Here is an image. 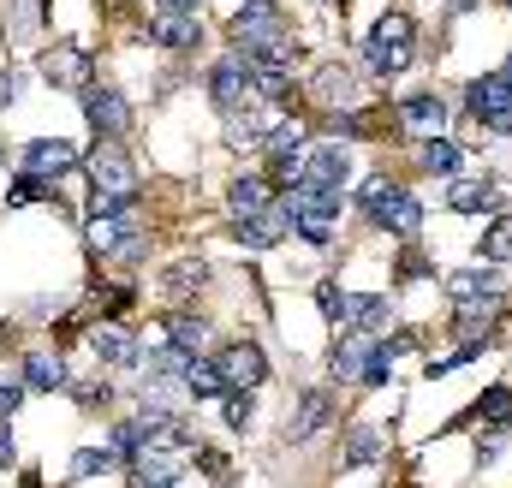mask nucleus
Returning a JSON list of instances; mask_svg holds the SVG:
<instances>
[{
  "label": "nucleus",
  "instance_id": "obj_1",
  "mask_svg": "<svg viewBox=\"0 0 512 488\" xmlns=\"http://www.w3.org/2000/svg\"><path fill=\"white\" fill-rule=\"evenodd\" d=\"M364 66H370L376 78H399V72L411 66V18H405V12H387L382 24L370 30V42H364Z\"/></svg>",
  "mask_w": 512,
  "mask_h": 488
},
{
  "label": "nucleus",
  "instance_id": "obj_2",
  "mask_svg": "<svg viewBox=\"0 0 512 488\" xmlns=\"http://www.w3.org/2000/svg\"><path fill=\"white\" fill-rule=\"evenodd\" d=\"M90 185H96L90 215H102V209H131V203H137V173H131V161L120 149H102V155L90 161Z\"/></svg>",
  "mask_w": 512,
  "mask_h": 488
},
{
  "label": "nucleus",
  "instance_id": "obj_3",
  "mask_svg": "<svg viewBox=\"0 0 512 488\" xmlns=\"http://www.w3.org/2000/svg\"><path fill=\"white\" fill-rule=\"evenodd\" d=\"M209 96H215L221 114H239V108H251L256 102V72H251V54H245V48L227 54V60H215V72H209Z\"/></svg>",
  "mask_w": 512,
  "mask_h": 488
},
{
  "label": "nucleus",
  "instance_id": "obj_4",
  "mask_svg": "<svg viewBox=\"0 0 512 488\" xmlns=\"http://www.w3.org/2000/svg\"><path fill=\"white\" fill-rule=\"evenodd\" d=\"M465 96H471V114L489 125V131H512V78H507V72L477 78Z\"/></svg>",
  "mask_w": 512,
  "mask_h": 488
},
{
  "label": "nucleus",
  "instance_id": "obj_5",
  "mask_svg": "<svg viewBox=\"0 0 512 488\" xmlns=\"http://www.w3.org/2000/svg\"><path fill=\"white\" fill-rule=\"evenodd\" d=\"M262 149H268V161H274L280 179H298V173H304V125H292V120L268 125Z\"/></svg>",
  "mask_w": 512,
  "mask_h": 488
},
{
  "label": "nucleus",
  "instance_id": "obj_6",
  "mask_svg": "<svg viewBox=\"0 0 512 488\" xmlns=\"http://www.w3.org/2000/svg\"><path fill=\"white\" fill-rule=\"evenodd\" d=\"M215 369L227 375V387H262L268 381V358H262V346H251V340H233L215 358Z\"/></svg>",
  "mask_w": 512,
  "mask_h": 488
},
{
  "label": "nucleus",
  "instance_id": "obj_7",
  "mask_svg": "<svg viewBox=\"0 0 512 488\" xmlns=\"http://www.w3.org/2000/svg\"><path fill=\"white\" fill-rule=\"evenodd\" d=\"M84 120L96 125L102 137H126L131 125V108L114 96V90H102V84H84Z\"/></svg>",
  "mask_w": 512,
  "mask_h": 488
},
{
  "label": "nucleus",
  "instance_id": "obj_8",
  "mask_svg": "<svg viewBox=\"0 0 512 488\" xmlns=\"http://www.w3.org/2000/svg\"><path fill=\"white\" fill-rule=\"evenodd\" d=\"M149 36H155L161 48H197V42H203V24H197V12L155 6V18H149Z\"/></svg>",
  "mask_w": 512,
  "mask_h": 488
},
{
  "label": "nucleus",
  "instance_id": "obj_9",
  "mask_svg": "<svg viewBox=\"0 0 512 488\" xmlns=\"http://www.w3.org/2000/svg\"><path fill=\"white\" fill-rule=\"evenodd\" d=\"M286 209H292V215H322V221H340V185H322V179L298 173V185H292Z\"/></svg>",
  "mask_w": 512,
  "mask_h": 488
},
{
  "label": "nucleus",
  "instance_id": "obj_10",
  "mask_svg": "<svg viewBox=\"0 0 512 488\" xmlns=\"http://www.w3.org/2000/svg\"><path fill=\"white\" fill-rule=\"evenodd\" d=\"M90 352L102 358V364H114V369H126L143 358V346H137V334L131 328H120V322H96L90 328Z\"/></svg>",
  "mask_w": 512,
  "mask_h": 488
},
{
  "label": "nucleus",
  "instance_id": "obj_11",
  "mask_svg": "<svg viewBox=\"0 0 512 488\" xmlns=\"http://www.w3.org/2000/svg\"><path fill=\"white\" fill-rule=\"evenodd\" d=\"M36 72H42L48 84H78V90H84V84H90V54L60 42V48H48V54L36 60Z\"/></svg>",
  "mask_w": 512,
  "mask_h": 488
},
{
  "label": "nucleus",
  "instance_id": "obj_12",
  "mask_svg": "<svg viewBox=\"0 0 512 488\" xmlns=\"http://www.w3.org/2000/svg\"><path fill=\"white\" fill-rule=\"evenodd\" d=\"M24 167L42 173V179H48V173H72V167H78V143H66V137H36V143L24 149Z\"/></svg>",
  "mask_w": 512,
  "mask_h": 488
},
{
  "label": "nucleus",
  "instance_id": "obj_13",
  "mask_svg": "<svg viewBox=\"0 0 512 488\" xmlns=\"http://www.w3.org/2000/svg\"><path fill=\"white\" fill-rule=\"evenodd\" d=\"M495 268H459V274H447V298L453 304H495Z\"/></svg>",
  "mask_w": 512,
  "mask_h": 488
},
{
  "label": "nucleus",
  "instance_id": "obj_14",
  "mask_svg": "<svg viewBox=\"0 0 512 488\" xmlns=\"http://www.w3.org/2000/svg\"><path fill=\"white\" fill-rule=\"evenodd\" d=\"M328 411H334V399H328L322 387H310V393L298 399V411L286 417V441H310V435L328 423Z\"/></svg>",
  "mask_w": 512,
  "mask_h": 488
},
{
  "label": "nucleus",
  "instance_id": "obj_15",
  "mask_svg": "<svg viewBox=\"0 0 512 488\" xmlns=\"http://www.w3.org/2000/svg\"><path fill=\"white\" fill-rule=\"evenodd\" d=\"M405 125L417 131V137H441V125H447V102L441 96H405Z\"/></svg>",
  "mask_w": 512,
  "mask_h": 488
},
{
  "label": "nucleus",
  "instance_id": "obj_16",
  "mask_svg": "<svg viewBox=\"0 0 512 488\" xmlns=\"http://www.w3.org/2000/svg\"><path fill=\"white\" fill-rule=\"evenodd\" d=\"M274 197H268V179H256V173H245V179H233L227 185V209L239 215V221H251V215H262Z\"/></svg>",
  "mask_w": 512,
  "mask_h": 488
},
{
  "label": "nucleus",
  "instance_id": "obj_17",
  "mask_svg": "<svg viewBox=\"0 0 512 488\" xmlns=\"http://www.w3.org/2000/svg\"><path fill=\"white\" fill-rule=\"evenodd\" d=\"M382 453H387V435L376 429V423H358V429L346 435V447H340V459H346L352 471H358V465H376Z\"/></svg>",
  "mask_w": 512,
  "mask_h": 488
},
{
  "label": "nucleus",
  "instance_id": "obj_18",
  "mask_svg": "<svg viewBox=\"0 0 512 488\" xmlns=\"http://www.w3.org/2000/svg\"><path fill=\"white\" fill-rule=\"evenodd\" d=\"M304 173L322 179V185H346V179H352V155H346L340 143H322V149L304 161Z\"/></svg>",
  "mask_w": 512,
  "mask_h": 488
},
{
  "label": "nucleus",
  "instance_id": "obj_19",
  "mask_svg": "<svg viewBox=\"0 0 512 488\" xmlns=\"http://www.w3.org/2000/svg\"><path fill=\"white\" fill-rule=\"evenodd\" d=\"M447 203H453L459 215H477V209H501V191H495L489 179H459V185L447 191Z\"/></svg>",
  "mask_w": 512,
  "mask_h": 488
},
{
  "label": "nucleus",
  "instance_id": "obj_20",
  "mask_svg": "<svg viewBox=\"0 0 512 488\" xmlns=\"http://www.w3.org/2000/svg\"><path fill=\"white\" fill-rule=\"evenodd\" d=\"M203 280H209V262L185 256V262H173V268L161 274V292H167V298H191V292H203Z\"/></svg>",
  "mask_w": 512,
  "mask_h": 488
},
{
  "label": "nucleus",
  "instance_id": "obj_21",
  "mask_svg": "<svg viewBox=\"0 0 512 488\" xmlns=\"http://www.w3.org/2000/svg\"><path fill=\"white\" fill-rule=\"evenodd\" d=\"M376 221H382L387 233H399V239H417V227H423V209H417V197H411V191H399V197L387 203Z\"/></svg>",
  "mask_w": 512,
  "mask_h": 488
},
{
  "label": "nucleus",
  "instance_id": "obj_22",
  "mask_svg": "<svg viewBox=\"0 0 512 488\" xmlns=\"http://www.w3.org/2000/svg\"><path fill=\"white\" fill-rule=\"evenodd\" d=\"M24 387L54 393V387H72V381H66V364H60L54 352H30V358H24Z\"/></svg>",
  "mask_w": 512,
  "mask_h": 488
},
{
  "label": "nucleus",
  "instance_id": "obj_23",
  "mask_svg": "<svg viewBox=\"0 0 512 488\" xmlns=\"http://www.w3.org/2000/svg\"><path fill=\"white\" fill-rule=\"evenodd\" d=\"M185 393L191 399H221L227 393V375L215 364H203V358H191V369H185Z\"/></svg>",
  "mask_w": 512,
  "mask_h": 488
},
{
  "label": "nucleus",
  "instance_id": "obj_24",
  "mask_svg": "<svg viewBox=\"0 0 512 488\" xmlns=\"http://www.w3.org/2000/svg\"><path fill=\"white\" fill-rule=\"evenodd\" d=\"M370 358V340L364 334H346V346H334V381H358Z\"/></svg>",
  "mask_w": 512,
  "mask_h": 488
},
{
  "label": "nucleus",
  "instance_id": "obj_25",
  "mask_svg": "<svg viewBox=\"0 0 512 488\" xmlns=\"http://www.w3.org/2000/svg\"><path fill=\"white\" fill-rule=\"evenodd\" d=\"M316 96H322L328 108H352V102H358V84H352L346 72H334V66H322V72H316Z\"/></svg>",
  "mask_w": 512,
  "mask_h": 488
},
{
  "label": "nucleus",
  "instance_id": "obj_26",
  "mask_svg": "<svg viewBox=\"0 0 512 488\" xmlns=\"http://www.w3.org/2000/svg\"><path fill=\"white\" fill-rule=\"evenodd\" d=\"M203 334H209V322H203V316H173V322H167V340H173L179 352H191V358L203 352Z\"/></svg>",
  "mask_w": 512,
  "mask_h": 488
},
{
  "label": "nucleus",
  "instance_id": "obj_27",
  "mask_svg": "<svg viewBox=\"0 0 512 488\" xmlns=\"http://www.w3.org/2000/svg\"><path fill=\"white\" fill-rule=\"evenodd\" d=\"M477 256H483V262H512V221H507V215L477 239Z\"/></svg>",
  "mask_w": 512,
  "mask_h": 488
},
{
  "label": "nucleus",
  "instance_id": "obj_28",
  "mask_svg": "<svg viewBox=\"0 0 512 488\" xmlns=\"http://www.w3.org/2000/svg\"><path fill=\"white\" fill-rule=\"evenodd\" d=\"M114 465H120L114 447H84V453H72V477H78V483L96 477V471H114Z\"/></svg>",
  "mask_w": 512,
  "mask_h": 488
},
{
  "label": "nucleus",
  "instance_id": "obj_29",
  "mask_svg": "<svg viewBox=\"0 0 512 488\" xmlns=\"http://www.w3.org/2000/svg\"><path fill=\"white\" fill-rule=\"evenodd\" d=\"M423 167H429V173H459V143L429 137V143H423Z\"/></svg>",
  "mask_w": 512,
  "mask_h": 488
},
{
  "label": "nucleus",
  "instance_id": "obj_30",
  "mask_svg": "<svg viewBox=\"0 0 512 488\" xmlns=\"http://www.w3.org/2000/svg\"><path fill=\"white\" fill-rule=\"evenodd\" d=\"M221 411H227V423H233V429H245V423L256 417L251 387H227V393H221Z\"/></svg>",
  "mask_w": 512,
  "mask_h": 488
},
{
  "label": "nucleus",
  "instance_id": "obj_31",
  "mask_svg": "<svg viewBox=\"0 0 512 488\" xmlns=\"http://www.w3.org/2000/svg\"><path fill=\"white\" fill-rule=\"evenodd\" d=\"M393 197H399V185H393V179H370V185H364V191H358V203H364V209H370V221H376V215H382L387 203H393Z\"/></svg>",
  "mask_w": 512,
  "mask_h": 488
},
{
  "label": "nucleus",
  "instance_id": "obj_32",
  "mask_svg": "<svg viewBox=\"0 0 512 488\" xmlns=\"http://www.w3.org/2000/svg\"><path fill=\"white\" fill-rule=\"evenodd\" d=\"M483 423H489V429H507L512 423V387H495V393L483 399Z\"/></svg>",
  "mask_w": 512,
  "mask_h": 488
},
{
  "label": "nucleus",
  "instance_id": "obj_33",
  "mask_svg": "<svg viewBox=\"0 0 512 488\" xmlns=\"http://www.w3.org/2000/svg\"><path fill=\"white\" fill-rule=\"evenodd\" d=\"M233 239L245 244V250H268V244H274V239H268V227H262L256 215H251V221H239V233H233Z\"/></svg>",
  "mask_w": 512,
  "mask_h": 488
},
{
  "label": "nucleus",
  "instance_id": "obj_34",
  "mask_svg": "<svg viewBox=\"0 0 512 488\" xmlns=\"http://www.w3.org/2000/svg\"><path fill=\"white\" fill-rule=\"evenodd\" d=\"M36 197H42V173H24V179L12 185V197H6V203H12V209H24V203H36Z\"/></svg>",
  "mask_w": 512,
  "mask_h": 488
},
{
  "label": "nucleus",
  "instance_id": "obj_35",
  "mask_svg": "<svg viewBox=\"0 0 512 488\" xmlns=\"http://www.w3.org/2000/svg\"><path fill=\"white\" fill-rule=\"evenodd\" d=\"M24 405V381H0V417H12Z\"/></svg>",
  "mask_w": 512,
  "mask_h": 488
},
{
  "label": "nucleus",
  "instance_id": "obj_36",
  "mask_svg": "<svg viewBox=\"0 0 512 488\" xmlns=\"http://www.w3.org/2000/svg\"><path fill=\"white\" fill-rule=\"evenodd\" d=\"M72 393H78V405H108V381H84Z\"/></svg>",
  "mask_w": 512,
  "mask_h": 488
},
{
  "label": "nucleus",
  "instance_id": "obj_37",
  "mask_svg": "<svg viewBox=\"0 0 512 488\" xmlns=\"http://www.w3.org/2000/svg\"><path fill=\"white\" fill-rule=\"evenodd\" d=\"M12 459H18V453H12V429H6V417H0V471H12Z\"/></svg>",
  "mask_w": 512,
  "mask_h": 488
},
{
  "label": "nucleus",
  "instance_id": "obj_38",
  "mask_svg": "<svg viewBox=\"0 0 512 488\" xmlns=\"http://www.w3.org/2000/svg\"><path fill=\"white\" fill-rule=\"evenodd\" d=\"M447 6H453V12H471V6H477V0H447Z\"/></svg>",
  "mask_w": 512,
  "mask_h": 488
},
{
  "label": "nucleus",
  "instance_id": "obj_39",
  "mask_svg": "<svg viewBox=\"0 0 512 488\" xmlns=\"http://www.w3.org/2000/svg\"><path fill=\"white\" fill-rule=\"evenodd\" d=\"M507 78H512V60H507Z\"/></svg>",
  "mask_w": 512,
  "mask_h": 488
},
{
  "label": "nucleus",
  "instance_id": "obj_40",
  "mask_svg": "<svg viewBox=\"0 0 512 488\" xmlns=\"http://www.w3.org/2000/svg\"><path fill=\"white\" fill-rule=\"evenodd\" d=\"M0 161H6V149H0Z\"/></svg>",
  "mask_w": 512,
  "mask_h": 488
},
{
  "label": "nucleus",
  "instance_id": "obj_41",
  "mask_svg": "<svg viewBox=\"0 0 512 488\" xmlns=\"http://www.w3.org/2000/svg\"><path fill=\"white\" fill-rule=\"evenodd\" d=\"M24 488H36V483H24Z\"/></svg>",
  "mask_w": 512,
  "mask_h": 488
},
{
  "label": "nucleus",
  "instance_id": "obj_42",
  "mask_svg": "<svg viewBox=\"0 0 512 488\" xmlns=\"http://www.w3.org/2000/svg\"><path fill=\"white\" fill-rule=\"evenodd\" d=\"M507 6H512V0H507Z\"/></svg>",
  "mask_w": 512,
  "mask_h": 488
}]
</instances>
